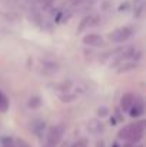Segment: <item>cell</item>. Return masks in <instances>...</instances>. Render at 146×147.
I'll list each match as a JSON object with an SVG mask.
<instances>
[{
	"instance_id": "obj_2",
	"label": "cell",
	"mask_w": 146,
	"mask_h": 147,
	"mask_svg": "<svg viewBox=\"0 0 146 147\" xmlns=\"http://www.w3.org/2000/svg\"><path fill=\"white\" fill-rule=\"evenodd\" d=\"M133 33H135V29L132 26H123V27H119V29L113 30L109 34V40L115 42V43H122V42L128 40L129 37H132Z\"/></svg>"
},
{
	"instance_id": "obj_10",
	"label": "cell",
	"mask_w": 146,
	"mask_h": 147,
	"mask_svg": "<svg viewBox=\"0 0 146 147\" xmlns=\"http://www.w3.org/2000/svg\"><path fill=\"white\" fill-rule=\"evenodd\" d=\"M14 147H30V144H29L26 140H23V139H17Z\"/></svg>"
},
{
	"instance_id": "obj_8",
	"label": "cell",
	"mask_w": 146,
	"mask_h": 147,
	"mask_svg": "<svg viewBox=\"0 0 146 147\" xmlns=\"http://www.w3.org/2000/svg\"><path fill=\"white\" fill-rule=\"evenodd\" d=\"M138 66V61H123V64L119 67V71L120 73H125V71H129V70H133L135 67Z\"/></svg>"
},
{
	"instance_id": "obj_13",
	"label": "cell",
	"mask_w": 146,
	"mask_h": 147,
	"mask_svg": "<svg viewBox=\"0 0 146 147\" xmlns=\"http://www.w3.org/2000/svg\"><path fill=\"white\" fill-rule=\"evenodd\" d=\"M123 147H142V146H139V144H126Z\"/></svg>"
},
{
	"instance_id": "obj_6",
	"label": "cell",
	"mask_w": 146,
	"mask_h": 147,
	"mask_svg": "<svg viewBox=\"0 0 146 147\" xmlns=\"http://www.w3.org/2000/svg\"><path fill=\"white\" fill-rule=\"evenodd\" d=\"M133 98H135V96H133L132 93H125V94L122 96V98H120V109H122L123 111H129L130 107H132Z\"/></svg>"
},
{
	"instance_id": "obj_11",
	"label": "cell",
	"mask_w": 146,
	"mask_h": 147,
	"mask_svg": "<svg viewBox=\"0 0 146 147\" xmlns=\"http://www.w3.org/2000/svg\"><path fill=\"white\" fill-rule=\"evenodd\" d=\"M1 144H3V147H14V143L12 142V139H7V137H4L1 140Z\"/></svg>"
},
{
	"instance_id": "obj_7",
	"label": "cell",
	"mask_w": 146,
	"mask_h": 147,
	"mask_svg": "<svg viewBox=\"0 0 146 147\" xmlns=\"http://www.w3.org/2000/svg\"><path fill=\"white\" fill-rule=\"evenodd\" d=\"M83 43L88 45V46H99L102 45V36L96 34V33H92V34H86L83 37Z\"/></svg>"
},
{
	"instance_id": "obj_9",
	"label": "cell",
	"mask_w": 146,
	"mask_h": 147,
	"mask_svg": "<svg viewBox=\"0 0 146 147\" xmlns=\"http://www.w3.org/2000/svg\"><path fill=\"white\" fill-rule=\"evenodd\" d=\"M7 107H9V101H7L6 96L0 92V111H6Z\"/></svg>"
},
{
	"instance_id": "obj_12",
	"label": "cell",
	"mask_w": 146,
	"mask_h": 147,
	"mask_svg": "<svg viewBox=\"0 0 146 147\" xmlns=\"http://www.w3.org/2000/svg\"><path fill=\"white\" fill-rule=\"evenodd\" d=\"M73 147H86V140L85 139H82V140H79V142H76Z\"/></svg>"
},
{
	"instance_id": "obj_1",
	"label": "cell",
	"mask_w": 146,
	"mask_h": 147,
	"mask_svg": "<svg viewBox=\"0 0 146 147\" xmlns=\"http://www.w3.org/2000/svg\"><path fill=\"white\" fill-rule=\"evenodd\" d=\"M143 127H145L143 121H136V123L128 124V126H125L123 129L119 130L117 137L120 140L129 142L130 144H136V143H139L143 139V131H145Z\"/></svg>"
},
{
	"instance_id": "obj_3",
	"label": "cell",
	"mask_w": 146,
	"mask_h": 147,
	"mask_svg": "<svg viewBox=\"0 0 146 147\" xmlns=\"http://www.w3.org/2000/svg\"><path fill=\"white\" fill-rule=\"evenodd\" d=\"M63 137V127L62 126H52L48 130V136H46V146L49 147H56L59 144V142Z\"/></svg>"
},
{
	"instance_id": "obj_4",
	"label": "cell",
	"mask_w": 146,
	"mask_h": 147,
	"mask_svg": "<svg viewBox=\"0 0 146 147\" xmlns=\"http://www.w3.org/2000/svg\"><path fill=\"white\" fill-rule=\"evenodd\" d=\"M143 111H145V104H143L142 97L135 96L133 103H132V107H130V110H129V114H130L132 117H141V116L143 114Z\"/></svg>"
},
{
	"instance_id": "obj_5",
	"label": "cell",
	"mask_w": 146,
	"mask_h": 147,
	"mask_svg": "<svg viewBox=\"0 0 146 147\" xmlns=\"http://www.w3.org/2000/svg\"><path fill=\"white\" fill-rule=\"evenodd\" d=\"M97 23H99V17L95 16V14H89V16H86V17L80 22V26H79L77 32H83V30L88 29V27H95Z\"/></svg>"
}]
</instances>
